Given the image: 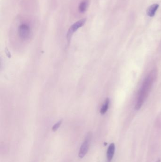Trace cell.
Instances as JSON below:
<instances>
[{
  "label": "cell",
  "instance_id": "6da1fadb",
  "mask_svg": "<svg viewBox=\"0 0 161 162\" xmlns=\"http://www.w3.org/2000/svg\"><path fill=\"white\" fill-rule=\"evenodd\" d=\"M157 77V71L156 70H153L148 74L146 77L143 85L139 91L138 96L137 102L135 106V109L138 110L141 108L145 100L148 96L149 92L152 87V84L155 82Z\"/></svg>",
  "mask_w": 161,
  "mask_h": 162
},
{
  "label": "cell",
  "instance_id": "7a4b0ae2",
  "mask_svg": "<svg viewBox=\"0 0 161 162\" xmlns=\"http://www.w3.org/2000/svg\"><path fill=\"white\" fill-rule=\"evenodd\" d=\"M87 19L86 18L82 19L81 20H78L77 22H75L70 27L67 33L66 38L68 43H69L70 42L72 36L74 33L77 32L78 29H79L84 25Z\"/></svg>",
  "mask_w": 161,
  "mask_h": 162
},
{
  "label": "cell",
  "instance_id": "3957f363",
  "mask_svg": "<svg viewBox=\"0 0 161 162\" xmlns=\"http://www.w3.org/2000/svg\"><path fill=\"white\" fill-rule=\"evenodd\" d=\"M92 138V134L91 132H88L85 139L84 142L82 143L79 149L78 157L80 158H83L87 153Z\"/></svg>",
  "mask_w": 161,
  "mask_h": 162
},
{
  "label": "cell",
  "instance_id": "277c9868",
  "mask_svg": "<svg viewBox=\"0 0 161 162\" xmlns=\"http://www.w3.org/2000/svg\"><path fill=\"white\" fill-rule=\"evenodd\" d=\"M31 30L29 24L22 23L20 25L18 28V34L21 39L26 41L30 38Z\"/></svg>",
  "mask_w": 161,
  "mask_h": 162
},
{
  "label": "cell",
  "instance_id": "5b68a950",
  "mask_svg": "<svg viewBox=\"0 0 161 162\" xmlns=\"http://www.w3.org/2000/svg\"><path fill=\"white\" fill-rule=\"evenodd\" d=\"M115 150V146L114 143H111L109 145L107 151V159L108 162H110L114 156Z\"/></svg>",
  "mask_w": 161,
  "mask_h": 162
},
{
  "label": "cell",
  "instance_id": "8992f818",
  "mask_svg": "<svg viewBox=\"0 0 161 162\" xmlns=\"http://www.w3.org/2000/svg\"><path fill=\"white\" fill-rule=\"evenodd\" d=\"M159 4H153L149 7L147 9V15L149 17H152L155 16L156 12L159 8Z\"/></svg>",
  "mask_w": 161,
  "mask_h": 162
},
{
  "label": "cell",
  "instance_id": "52a82bcc",
  "mask_svg": "<svg viewBox=\"0 0 161 162\" xmlns=\"http://www.w3.org/2000/svg\"><path fill=\"white\" fill-rule=\"evenodd\" d=\"M88 3H89L88 0H82L78 5V11L80 13H85L87 10Z\"/></svg>",
  "mask_w": 161,
  "mask_h": 162
},
{
  "label": "cell",
  "instance_id": "ba28073f",
  "mask_svg": "<svg viewBox=\"0 0 161 162\" xmlns=\"http://www.w3.org/2000/svg\"><path fill=\"white\" fill-rule=\"evenodd\" d=\"M109 103H110V100L108 98H106L100 110V113L102 115H104L106 113L109 108Z\"/></svg>",
  "mask_w": 161,
  "mask_h": 162
},
{
  "label": "cell",
  "instance_id": "9c48e42d",
  "mask_svg": "<svg viewBox=\"0 0 161 162\" xmlns=\"http://www.w3.org/2000/svg\"><path fill=\"white\" fill-rule=\"evenodd\" d=\"M62 122V120H61L59 122H58L57 123H56V124H55L53 127V128H52L53 131H55L57 130L59 128V127L61 125Z\"/></svg>",
  "mask_w": 161,
  "mask_h": 162
},
{
  "label": "cell",
  "instance_id": "30bf717a",
  "mask_svg": "<svg viewBox=\"0 0 161 162\" xmlns=\"http://www.w3.org/2000/svg\"><path fill=\"white\" fill-rule=\"evenodd\" d=\"M156 162H161V160H158V161H156Z\"/></svg>",
  "mask_w": 161,
  "mask_h": 162
}]
</instances>
